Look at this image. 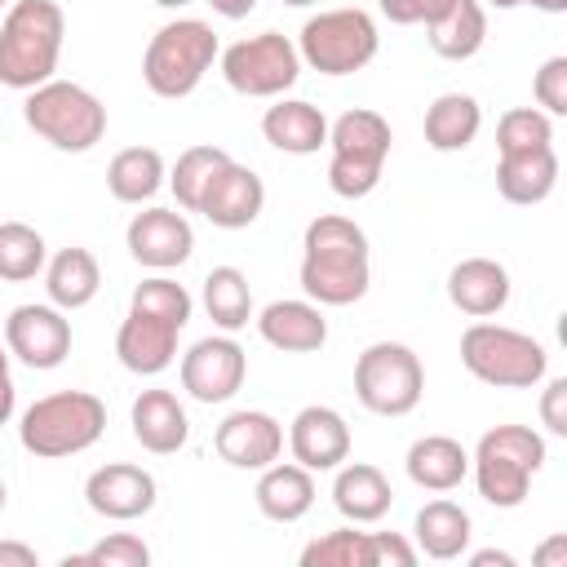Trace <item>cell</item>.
Here are the masks:
<instances>
[{
	"mask_svg": "<svg viewBox=\"0 0 567 567\" xmlns=\"http://www.w3.org/2000/svg\"><path fill=\"white\" fill-rule=\"evenodd\" d=\"M155 4H164V9H182V4H190V0H155Z\"/></svg>",
	"mask_w": 567,
	"mask_h": 567,
	"instance_id": "obj_50",
	"label": "cell"
},
{
	"mask_svg": "<svg viewBox=\"0 0 567 567\" xmlns=\"http://www.w3.org/2000/svg\"><path fill=\"white\" fill-rule=\"evenodd\" d=\"M221 164H230V155H226L221 146H213V142L186 146V151L177 155V164H173V173H168V186H173V195H177V204H182L186 213H199V199H204V190H208V182L217 177Z\"/></svg>",
	"mask_w": 567,
	"mask_h": 567,
	"instance_id": "obj_34",
	"label": "cell"
},
{
	"mask_svg": "<svg viewBox=\"0 0 567 567\" xmlns=\"http://www.w3.org/2000/svg\"><path fill=\"white\" fill-rule=\"evenodd\" d=\"M204 4H208L213 13H221V18H230V22H235V18H248V13L257 9V0H204Z\"/></svg>",
	"mask_w": 567,
	"mask_h": 567,
	"instance_id": "obj_47",
	"label": "cell"
},
{
	"mask_svg": "<svg viewBox=\"0 0 567 567\" xmlns=\"http://www.w3.org/2000/svg\"><path fill=\"white\" fill-rule=\"evenodd\" d=\"M66 18L53 0H18L0 22V84L31 93L53 80L62 53Z\"/></svg>",
	"mask_w": 567,
	"mask_h": 567,
	"instance_id": "obj_2",
	"label": "cell"
},
{
	"mask_svg": "<svg viewBox=\"0 0 567 567\" xmlns=\"http://www.w3.org/2000/svg\"><path fill=\"white\" fill-rule=\"evenodd\" d=\"M377 49H381L377 22L363 9H328V13H315L301 27V40H297L301 62L315 66L319 75H354V71H363L377 58Z\"/></svg>",
	"mask_w": 567,
	"mask_h": 567,
	"instance_id": "obj_9",
	"label": "cell"
},
{
	"mask_svg": "<svg viewBox=\"0 0 567 567\" xmlns=\"http://www.w3.org/2000/svg\"><path fill=\"white\" fill-rule=\"evenodd\" d=\"M177 332L168 319H155V315H142L128 306L120 332H115V354L128 372L137 377H159L173 359H177Z\"/></svg>",
	"mask_w": 567,
	"mask_h": 567,
	"instance_id": "obj_19",
	"label": "cell"
},
{
	"mask_svg": "<svg viewBox=\"0 0 567 567\" xmlns=\"http://www.w3.org/2000/svg\"><path fill=\"white\" fill-rule=\"evenodd\" d=\"M13 403H18V394H13V377H9V354L0 350V425L13 416Z\"/></svg>",
	"mask_w": 567,
	"mask_h": 567,
	"instance_id": "obj_46",
	"label": "cell"
},
{
	"mask_svg": "<svg viewBox=\"0 0 567 567\" xmlns=\"http://www.w3.org/2000/svg\"><path fill=\"white\" fill-rule=\"evenodd\" d=\"M540 425L549 430V434H567V377H554L549 385H545V394H540Z\"/></svg>",
	"mask_w": 567,
	"mask_h": 567,
	"instance_id": "obj_43",
	"label": "cell"
},
{
	"mask_svg": "<svg viewBox=\"0 0 567 567\" xmlns=\"http://www.w3.org/2000/svg\"><path fill=\"white\" fill-rule=\"evenodd\" d=\"M416 549L425 558H461L465 545H470V514L456 505V501H430L416 509Z\"/></svg>",
	"mask_w": 567,
	"mask_h": 567,
	"instance_id": "obj_31",
	"label": "cell"
},
{
	"mask_svg": "<svg viewBox=\"0 0 567 567\" xmlns=\"http://www.w3.org/2000/svg\"><path fill=\"white\" fill-rule=\"evenodd\" d=\"M84 501H89V509L102 514V518L133 523V518H142V514L155 509V478H151L142 465L111 461V465H102V470L89 474Z\"/></svg>",
	"mask_w": 567,
	"mask_h": 567,
	"instance_id": "obj_16",
	"label": "cell"
},
{
	"mask_svg": "<svg viewBox=\"0 0 567 567\" xmlns=\"http://www.w3.org/2000/svg\"><path fill=\"white\" fill-rule=\"evenodd\" d=\"M124 244H128V252H133L137 266L173 270V266H182V261L190 257L195 230H190V221H186L182 213H173V208H146V213H137V217L128 221Z\"/></svg>",
	"mask_w": 567,
	"mask_h": 567,
	"instance_id": "obj_17",
	"label": "cell"
},
{
	"mask_svg": "<svg viewBox=\"0 0 567 567\" xmlns=\"http://www.w3.org/2000/svg\"><path fill=\"white\" fill-rule=\"evenodd\" d=\"M496 9H518V4H532L540 13H567V0H492Z\"/></svg>",
	"mask_w": 567,
	"mask_h": 567,
	"instance_id": "obj_48",
	"label": "cell"
},
{
	"mask_svg": "<svg viewBox=\"0 0 567 567\" xmlns=\"http://www.w3.org/2000/svg\"><path fill=\"white\" fill-rule=\"evenodd\" d=\"M106 430V403L89 390H58L35 399L22 421H18V439L31 456L58 461V456H75L89 452Z\"/></svg>",
	"mask_w": 567,
	"mask_h": 567,
	"instance_id": "obj_3",
	"label": "cell"
},
{
	"mask_svg": "<svg viewBox=\"0 0 567 567\" xmlns=\"http://www.w3.org/2000/svg\"><path fill=\"white\" fill-rule=\"evenodd\" d=\"M22 120L31 133H40L49 146H58L66 155L93 151L106 133V106L84 84H71V80L35 84L22 102Z\"/></svg>",
	"mask_w": 567,
	"mask_h": 567,
	"instance_id": "obj_8",
	"label": "cell"
},
{
	"mask_svg": "<svg viewBox=\"0 0 567 567\" xmlns=\"http://www.w3.org/2000/svg\"><path fill=\"white\" fill-rule=\"evenodd\" d=\"M447 301L470 319H492L509 306V270L492 257H465L447 275Z\"/></svg>",
	"mask_w": 567,
	"mask_h": 567,
	"instance_id": "obj_20",
	"label": "cell"
},
{
	"mask_svg": "<svg viewBox=\"0 0 567 567\" xmlns=\"http://www.w3.org/2000/svg\"><path fill=\"white\" fill-rule=\"evenodd\" d=\"M301 292L315 306H354L368 284V235L341 213H319L301 235Z\"/></svg>",
	"mask_w": 567,
	"mask_h": 567,
	"instance_id": "obj_1",
	"label": "cell"
},
{
	"mask_svg": "<svg viewBox=\"0 0 567 567\" xmlns=\"http://www.w3.org/2000/svg\"><path fill=\"white\" fill-rule=\"evenodd\" d=\"M425 31H430L425 40H430V49H434L439 58L465 62V58H474V53L483 49V40H487V13H483L478 0H452L447 13H439Z\"/></svg>",
	"mask_w": 567,
	"mask_h": 567,
	"instance_id": "obj_30",
	"label": "cell"
},
{
	"mask_svg": "<svg viewBox=\"0 0 567 567\" xmlns=\"http://www.w3.org/2000/svg\"><path fill=\"white\" fill-rule=\"evenodd\" d=\"M213 58H217L213 27L199 22V18H177V22H164L151 35V44L142 53V80H146V89L155 97L177 102V97L199 89V80L208 75Z\"/></svg>",
	"mask_w": 567,
	"mask_h": 567,
	"instance_id": "obj_7",
	"label": "cell"
},
{
	"mask_svg": "<svg viewBox=\"0 0 567 567\" xmlns=\"http://www.w3.org/2000/svg\"><path fill=\"white\" fill-rule=\"evenodd\" d=\"M461 363L474 381L496 390H532L549 372V354L536 337L505 323H487V319L461 332Z\"/></svg>",
	"mask_w": 567,
	"mask_h": 567,
	"instance_id": "obj_4",
	"label": "cell"
},
{
	"mask_svg": "<svg viewBox=\"0 0 567 567\" xmlns=\"http://www.w3.org/2000/svg\"><path fill=\"white\" fill-rule=\"evenodd\" d=\"M146 563H151V549L133 532H115V536L97 540L93 549L62 558V567H146Z\"/></svg>",
	"mask_w": 567,
	"mask_h": 567,
	"instance_id": "obj_39",
	"label": "cell"
},
{
	"mask_svg": "<svg viewBox=\"0 0 567 567\" xmlns=\"http://www.w3.org/2000/svg\"><path fill=\"white\" fill-rule=\"evenodd\" d=\"M558 186V155L554 146H536V151H509L496 159V190L509 199V204H540L549 199Z\"/></svg>",
	"mask_w": 567,
	"mask_h": 567,
	"instance_id": "obj_24",
	"label": "cell"
},
{
	"mask_svg": "<svg viewBox=\"0 0 567 567\" xmlns=\"http://www.w3.org/2000/svg\"><path fill=\"white\" fill-rule=\"evenodd\" d=\"M532 93H536L545 115H567V58L563 53L540 62V71L532 80Z\"/></svg>",
	"mask_w": 567,
	"mask_h": 567,
	"instance_id": "obj_40",
	"label": "cell"
},
{
	"mask_svg": "<svg viewBox=\"0 0 567 567\" xmlns=\"http://www.w3.org/2000/svg\"><path fill=\"white\" fill-rule=\"evenodd\" d=\"M257 332L266 346L284 350V354H310L328 341V319L315 301H270L257 315Z\"/></svg>",
	"mask_w": 567,
	"mask_h": 567,
	"instance_id": "obj_21",
	"label": "cell"
},
{
	"mask_svg": "<svg viewBox=\"0 0 567 567\" xmlns=\"http://www.w3.org/2000/svg\"><path fill=\"white\" fill-rule=\"evenodd\" d=\"M248 372V354L230 337H199L182 354V390L195 403H226L239 394Z\"/></svg>",
	"mask_w": 567,
	"mask_h": 567,
	"instance_id": "obj_13",
	"label": "cell"
},
{
	"mask_svg": "<svg viewBox=\"0 0 567 567\" xmlns=\"http://www.w3.org/2000/svg\"><path fill=\"white\" fill-rule=\"evenodd\" d=\"M377 4L399 27H430L439 13H447L452 0H377Z\"/></svg>",
	"mask_w": 567,
	"mask_h": 567,
	"instance_id": "obj_41",
	"label": "cell"
},
{
	"mask_svg": "<svg viewBox=\"0 0 567 567\" xmlns=\"http://www.w3.org/2000/svg\"><path fill=\"white\" fill-rule=\"evenodd\" d=\"M4 501H9V492H4V483H0V509H4Z\"/></svg>",
	"mask_w": 567,
	"mask_h": 567,
	"instance_id": "obj_51",
	"label": "cell"
},
{
	"mask_svg": "<svg viewBox=\"0 0 567 567\" xmlns=\"http://www.w3.org/2000/svg\"><path fill=\"white\" fill-rule=\"evenodd\" d=\"M474 567H514V554H501V549H478L470 554Z\"/></svg>",
	"mask_w": 567,
	"mask_h": 567,
	"instance_id": "obj_49",
	"label": "cell"
},
{
	"mask_svg": "<svg viewBox=\"0 0 567 567\" xmlns=\"http://www.w3.org/2000/svg\"><path fill=\"white\" fill-rule=\"evenodd\" d=\"M213 447L226 465L235 470H266L279 461L284 452V425L270 416V412H257V408H239L230 412L217 434H213Z\"/></svg>",
	"mask_w": 567,
	"mask_h": 567,
	"instance_id": "obj_14",
	"label": "cell"
},
{
	"mask_svg": "<svg viewBox=\"0 0 567 567\" xmlns=\"http://www.w3.org/2000/svg\"><path fill=\"white\" fill-rule=\"evenodd\" d=\"M0 567H35V549L22 540H0Z\"/></svg>",
	"mask_w": 567,
	"mask_h": 567,
	"instance_id": "obj_45",
	"label": "cell"
},
{
	"mask_svg": "<svg viewBox=\"0 0 567 567\" xmlns=\"http://www.w3.org/2000/svg\"><path fill=\"white\" fill-rule=\"evenodd\" d=\"M128 306H133V310H142V315L168 319L173 328H186V319H190V310H195L190 292H186L177 279H168V275L142 279V284L133 288V301H128Z\"/></svg>",
	"mask_w": 567,
	"mask_h": 567,
	"instance_id": "obj_38",
	"label": "cell"
},
{
	"mask_svg": "<svg viewBox=\"0 0 567 567\" xmlns=\"http://www.w3.org/2000/svg\"><path fill=\"white\" fill-rule=\"evenodd\" d=\"M204 310L221 332H239L252 319V292L239 266H213L204 275Z\"/></svg>",
	"mask_w": 567,
	"mask_h": 567,
	"instance_id": "obj_33",
	"label": "cell"
},
{
	"mask_svg": "<svg viewBox=\"0 0 567 567\" xmlns=\"http://www.w3.org/2000/svg\"><path fill=\"white\" fill-rule=\"evenodd\" d=\"M390 478L368 465V461H354V465H337V478H332V505L341 509V518L350 523H377L390 514Z\"/></svg>",
	"mask_w": 567,
	"mask_h": 567,
	"instance_id": "obj_26",
	"label": "cell"
},
{
	"mask_svg": "<svg viewBox=\"0 0 567 567\" xmlns=\"http://www.w3.org/2000/svg\"><path fill=\"white\" fill-rule=\"evenodd\" d=\"M536 567H567V536H549L536 554H532Z\"/></svg>",
	"mask_w": 567,
	"mask_h": 567,
	"instance_id": "obj_44",
	"label": "cell"
},
{
	"mask_svg": "<svg viewBox=\"0 0 567 567\" xmlns=\"http://www.w3.org/2000/svg\"><path fill=\"white\" fill-rule=\"evenodd\" d=\"M261 204H266V186H261V177L252 173V168H244V164H221L217 168V177L208 182V190H204V199H199V213L213 221V226H221V230H244V226H252L257 217H261Z\"/></svg>",
	"mask_w": 567,
	"mask_h": 567,
	"instance_id": "obj_18",
	"label": "cell"
},
{
	"mask_svg": "<svg viewBox=\"0 0 567 567\" xmlns=\"http://www.w3.org/2000/svg\"><path fill=\"white\" fill-rule=\"evenodd\" d=\"M4 350L13 359H22L27 368H58L66 354H71V319L66 310H58L53 301L49 306H13L9 319H4Z\"/></svg>",
	"mask_w": 567,
	"mask_h": 567,
	"instance_id": "obj_12",
	"label": "cell"
},
{
	"mask_svg": "<svg viewBox=\"0 0 567 567\" xmlns=\"http://www.w3.org/2000/svg\"><path fill=\"white\" fill-rule=\"evenodd\" d=\"M284 4H297L301 9V4H315V0H284Z\"/></svg>",
	"mask_w": 567,
	"mask_h": 567,
	"instance_id": "obj_52",
	"label": "cell"
},
{
	"mask_svg": "<svg viewBox=\"0 0 567 567\" xmlns=\"http://www.w3.org/2000/svg\"><path fill=\"white\" fill-rule=\"evenodd\" d=\"M483 128V106L478 97L470 93H439L430 106H425V142L439 151V155H452V151H465Z\"/></svg>",
	"mask_w": 567,
	"mask_h": 567,
	"instance_id": "obj_29",
	"label": "cell"
},
{
	"mask_svg": "<svg viewBox=\"0 0 567 567\" xmlns=\"http://www.w3.org/2000/svg\"><path fill=\"white\" fill-rule=\"evenodd\" d=\"M257 509L270 518V523H297L310 514L315 505V478L306 465L288 461V465H266L261 478H257Z\"/></svg>",
	"mask_w": 567,
	"mask_h": 567,
	"instance_id": "obj_27",
	"label": "cell"
},
{
	"mask_svg": "<svg viewBox=\"0 0 567 567\" xmlns=\"http://www.w3.org/2000/svg\"><path fill=\"white\" fill-rule=\"evenodd\" d=\"M403 470H408V478H412L416 487H425V492H452V487H461L465 474H470V452H465L456 439H447V434H425V439H416V443L408 447Z\"/></svg>",
	"mask_w": 567,
	"mask_h": 567,
	"instance_id": "obj_25",
	"label": "cell"
},
{
	"mask_svg": "<svg viewBox=\"0 0 567 567\" xmlns=\"http://www.w3.org/2000/svg\"><path fill=\"white\" fill-rule=\"evenodd\" d=\"M372 545V567H412L416 563V545H408L399 532H368Z\"/></svg>",
	"mask_w": 567,
	"mask_h": 567,
	"instance_id": "obj_42",
	"label": "cell"
},
{
	"mask_svg": "<svg viewBox=\"0 0 567 567\" xmlns=\"http://www.w3.org/2000/svg\"><path fill=\"white\" fill-rule=\"evenodd\" d=\"M102 288L97 257L89 248H62L44 261V292L58 310H84Z\"/></svg>",
	"mask_w": 567,
	"mask_h": 567,
	"instance_id": "obj_28",
	"label": "cell"
},
{
	"mask_svg": "<svg viewBox=\"0 0 567 567\" xmlns=\"http://www.w3.org/2000/svg\"><path fill=\"white\" fill-rule=\"evenodd\" d=\"M261 137L284 155H315L319 146H328V120L315 102L284 97L261 115Z\"/></svg>",
	"mask_w": 567,
	"mask_h": 567,
	"instance_id": "obj_23",
	"label": "cell"
},
{
	"mask_svg": "<svg viewBox=\"0 0 567 567\" xmlns=\"http://www.w3.org/2000/svg\"><path fill=\"white\" fill-rule=\"evenodd\" d=\"M49 261V248H44V235L27 221H0V279L9 284H22V279H35Z\"/></svg>",
	"mask_w": 567,
	"mask_h": 567,
	"instance_id": "obj_35",
	"label": "cell"
},
{
	"mask_svg": "<svg viewBox=\"0 0 567 567\" xmlns=\"http://www.w3.org/2000/svg\"><path fill=\"white\" fill-rule=\"evenodd\" d=\"M536 146H554V115H545L540 106H514L496 120V151H536Z\"/></svg>",
	"mask_w": 567,
	"mask_h": 567,
	"instance_id": "obj_37",
	"label": "cell"
},
{
	"mask_svg": "<svg viewBox=\"0 0 567 567\" xmlns=\"http://www.w3.org/2000/svg\"><path fill=\"white\" fill-rule=\"evenodd\" d=\"M4 4H9V0H0V9H4Z\"/></svg>",
	"mask_w": 567,
	"mask_h": 567,
	"instance_id": "obj_53",
	"label": "cell"
},
{
	"mask_svg": "<svg viewBox=\"0 0 567 567\" xmlns=\"http://www.w3.org/2000/svg\"><path fill=\"white\" fill-rule=\"evenodd\" d=\"M301 567H372L368 532H354V527L323 532L301 549Z\"/></svg>",
	"mask_w": 567,
	"mask_h": 567,
	"instance_id": "obj_36",
	"label": "cell"
},
{
	"mask_svg": "<svg viewBox=\"0 0 567 567\" xmlns=\"http://www.w3.org/2000/svg\"><path fill=\"white\" fill-rule=\"evenodd\" d=\"M128 425H133V439H137L146 452H155V456H168V452L186 447V439H190L186 408L177 403L173 390H142V394L133 399Z\"/></svg>",
	"mask_w": 567,
	"mask_h": 567,
	"instance_id": "obj_22",
	"label": "cell"
},
{
	"mask_svg": "<svg viewBox=\"0 0 567 567\" xmlns=\"http://www.w3.org/2000/svg\"><path fill=\"white\" fill-rule=\"evenodd\" d=\"M540 465H545V439L532 425H492L478 439L474 456H470L478 496L496 509L523 505L527 487H532V474Z\"/></svg>",
	"mask_w": 567,
	"mask_h": 567,
	"instance_id": "obj_6",
	"label": "cell"
},
{
	"mask_svg": "<svg viewBox=\"0 0 567 567\" xmlns=\"http://www.w3.org/2000/svg\"><path fill=\"white\" fill-rule=\"evenodd\" d=\"M354 394L377 416H408L425 394V368L403 341H372L354 359Z\"/></svg>",
	"mask_w": 567,
	"mask_h": 567,
	"instance_id": "obj_10",
	"label": "cell"
},
{
	"mask_svg": "<svg viewBox=\"0 0 567 567\" xmlns=\"http://www.w3.org/2000/svg\"><path fill=\"white\" fill-rule=\"evenodd\" d=\"M390 142H394V133H390L385 115H377L368 106L337 115L328 124V146H332L328 186H332V195H341V199L372 195L381 182V168L390 159Z\"/></svg>",
	"mask_w": 567,
	"mask_h": 567,
	"instance_id": "obj_5",
	"label": "cell"
},
{
	"mask_svg": "<svg viewBox=\"0 0 567 567\" xmlns=\"http://www.w3.org/2000/svg\"><path fill=\"white\" fill-rule=\"evenodd\" d=\"M164 155L155 146H124L111 164H106V186L120 204H146L155 199V190L164 186Z\"/></svg>",
	"mask_w": 567,
	"mask_h": 567,
	"instance_id": "obj_32",
	"label": "cell"
},
{
	"mask_svg": "<svg viewBox=\"0 0 567 567\" xmlns=\"http://www.w3.org/2000/svg\"><path fill=\"white\" fill-rule=\"evenodd\" d=\"M301 75V53L288 35L261 31L248 40H235L221 53V80L244 97H279Z\"/></svg>",
	"mask_w": 567,
	"mask_h": 567,
	"instance_id": "obj_11",
	"label": "cell"
},
{
	"mask_svg": "<svg viewBox=\"0 0 567 567\" xmlns=\"http://www.w3.org/2000/svg\"><path fill=\"white\" fill-rule=\"evenodd\" d=\"M288 447H292V461L306 465L310 474H323V470H337L346 456H350V425L337 408L328 403H310L292 416L288 425Z\"/></svg>",
	"mask_w": 567,
	"mask_h": 567,
	"instance_id": "obj_15",
	"label": "cell"
}]
</instances>
